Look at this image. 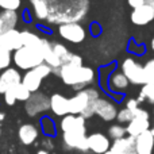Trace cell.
<instances>
[{"label": "cell", "mask_w": 154, "mask_h": 154, "mask_svg": "<svg viewBox=\"0 0 154 154\" xmlns=\"http://www.w3.org/2000/svg\"><path fill=\"white\" fill-rule=\"evenodd\" d=\"M42 56H43V61L46 65L51 68V69H57L60 70V68L62 66L61 61L58 60V57L56 56L53 50L51 42H49L48 39H43V46H42Z\"/></svg>", "instance_id": "cell-19"}, {"label": "cell", "mask_w": 154, "mask_h": 154, "mask_svg": "<svg viewBox=\"0 0 154 154\" xmlns=\"http://www.w3.org/2000/svg\"><path fill=\"white\" fill-rule=\"evenodd\" d=\"M131 22L137 26H145V24H149L150 22L154 20V10L152 7L145 4L143 7L133 10L130 16Z\"/></svg>", "instance_id": "cell-16"}, {"label": "cell", "mask_w": 154, "mask_h": 154, "mask_svg": "<svg viewBox=\"0 0 154 154\" xmlns=\"http://www.w3.org/2000/svg\"><path fill=\"white\" fill-rule=\"evenodd\" d=\"M137 100L139 103L142 101H147L150 104H154V80L149 81L147 84L142 85L141 91H139V96Z\"/></svg>", "instance_id": "cell-24"}, {"label": "cell", "mask_w": 154, "mask_h": 154, "mask_svg": "<svg viewBox=\"0 0 154 154\" xmlns=\"http://www.w3.org/2000/svg\"><path fill=\"white\" fill-rule=\"evenodd\" d=\"M50 109L57 116L64 118L69 115V99H66L60 93H54L50 97Z\"/></svg>", "instance_id": "cell-18"}, {"label": "cell", "mask_w": 154, "mask_h": 154, "mask_svg": "<svg viewBox=\"0 0 154 154\" xmlns=\"http://www.w3.org/2000/svg\"><path fill=\"white\" fill-rule=\"evenodd\" d=\"M116 119L119 120L120 123H130L131 120L134 119V112L133 111H130L128 108H123V109H120V111H118V116H116Z\"/></svg>", "instance_id": "cell-32"}, {"label": "cell", "mask_w": 154, "mask_h": 154, "mask_svg": "<svg viewBox=\"0 0 154 154\" xmlns=\"http://www.w3.org/2000/svg\"><path fill=\"white\" fill-rule=\"evenodd\" d=\"M51 46H53L54 53H56V56L58 57V60L61 61V64L65 65L70 60V57H72L73 53L68 50V48L64 46L62 43H51Z\"/></svg>", "instance_id": "cell-27"}, {"label": "cell", "mask_w": 154, "mask_h": 154, "mask_svg": "<svg viewBox=\"0 0 154 154\" xmlns=\"http://www.w3.org/2000/svg\"><path fill=\"white\" fill-rule=\"evenodd\" d=\"M127 2L133 10H137V8H141L145 5V0H127Z\"/></svg>", "instance_id": "cell-36"}, {"label": "cell", "mask_w": 154, "mask_h": 154, "mask_svg": "<svg viewBox=\"0 0 154 154\" xmlns=\"http://www.w3.org/2000/svg\"><path fill=\"white\" fill-rule=\"evenodd\" d=\"M31 2H34V0H30V3H31Z\"/></svg>", "instance_id": "cell-42"}, {"label": "cell", "mask_w": 154, "mask_h": 154, "mask_svg": "<svg viewBox=\"0 0 154 154\" xmlns=\"http://www.w3.org/2000/svg\"><path fill=\"white\" fill-rule=\"evenodd\" d=\"M49 108H50V99L39 92L31 93L30 99L26 101V112L29 116H35L41 112L48 111Z\"/></svg>", "instance_id": "cell-9"}, {"label": "cell", "mask_w": 154, "mask_h": 154, "mask_svg": "<svg viewBox=\"0 0 154 154\" xmlns=\"http://www.w3.org/2000/svg\"><path fill=\"white\" fill-rule=\"evenodd\" d=\"M18 137L23 145H31V143H34L38 138V128L35 127L34 125L26 123V125L19 127Z\"/></svg>", "instance_id": "cell-22"}, {"label": "cell", "mask_w": 154, "mask_h": 154, "mask_svg": "<svg viewBox=\"0 0 154 154\" xmlns=\"http://www.w3.org/2000/svg\"><path fill=\"white\" fill-rule=\"evenodd\" d=\"M58 34L70 43H81L87 37L85 29L80 23H65L58 26Z\"/></svg>", "instance_id": "cell-8"}, {"label": "cell", "mask_w": 154, "mask_h": 154, "mask_svg": "<svg viewBox=\"0 0 154 154\" xmlns=\"http://www.w3.org/2000/svg\"><path fill=\"white\" fill-rule=\"evenodd\" d=\"M22 82V76L18 69L8 68L0 73V93L4 95L7 91L15 88Z\"/></svg>", "instance_id": "cell-11"}, {"label": "cell", "mask_w": 154, "mask_h": 154, "mask_svg": "<svg viewBox=\"0 0 154 154\" xmlns=\"http://www.w3.org/2000/svg\"><path fill=\"white\" fill-rule=\"evenodd\" d=\"M4 101H5V104L7 106H14V104L16 103V97H15V95H14V91L12 89H10V91H7V92L4 93Z\"/></svg>", "instance_id": "cell-35"}, {"label": "cell", "mask_w": 154, "mask_h": 154, "mask_svg": "<svg viewBox=\"0 0 154 154\" xmlns=\"http://www.w3.org/2000/svg\"><path fill=\"white\" fill-rule=\"evenodd\" d=\"M150 131H152V134H153V135H154V126H153V127H152V128H150Z\"/></svg>", "instance_id": "cell-41"}, {"label": "cell", "mask_w": 154, "mask_h": 154, "mask_svg": "<svg viewBox=\"0 0 154 154\" xmlns=\"http://www.w3.org/2000/svg\"><path fill=\"white\" fill-rule=\"evenodd\" d=\"M41 126H42V131L46 134L48 137H51L56 134V125L50 118L45 116L41 119Z\"/></svg>", "instance_id": "cell-30"}, {"label": "cell", "mask_w": 154, "mask_h": 154, "mask_svg": "<svg viewBox=\"0 0 154 154\" xmlns=\"http://www.w3.org/2000/svg\"><path fill=\"white\" fill-rule=\"evenodd\" d=\"M88 149L95 154H106L111 149L109 138L101 133H93L88 135Z\"/></svg>", "instance_id": "cell-13"}, {"label": "cell", "mask_w": 154, "mask_h": 154, "mask_svg": "<svg viewBox=\"0 0 154 154\" xmlns=\"http://www.w3.org/2000/svg\"><path fill=\"white\" fill-rule=\"evenodd\" d=\"M154 150V135L147 130L135 138V153L137 154H153Z\"/></svg>", "instance_id": "cell-17"}, {"label": "cell", "mask_w": 154, "mask_h": 154, "mask_svg": "<svg viewBox=\"0 0 154 154\" xmlns=\"http://www.w3.org/2000/svg\"><path fill=\"white\" fill-rule=\"evenodd\" d=\"M12 61V56L11 51L5 50V49L0 48V70H5L10 68V64Z\"/></svg>", "instance_id": "cell-31"}, {"label": "cell", "mask_w": 154, "mask_h": 154, "mask_svg": "<svg viewBox=\"0 0 154 154\" xmlns=\"http://www.w3.org/2000/svg\"><path fill=\"white\" fill-rule=\"evenodd\" d=\"M126 134H127L126 127H123V126H120V125H112L111 127L108 128V135H109V138H112L114 141L125 138Z\"/></svg>", "instance_id": "cell-29"}, {"label": "cell", "mask_w": 154, "mask_h": 154, "mask_svg": "<svg viewBox=\"0 0 154 154\" xmlns=\"http://www.w3.org/2000/svg\"><path fill=\"white\" fill-rule=\"evenodd\" d=\"M120 68H122V73L127 77V80L131 84L145 85L149 81H152L146 69H145V65H141L134 58H126L122 62Z\"/></svg>", "instance_id": "cell-5"}, {"label": "cell", "mask_w": 154, "mask_h": 154, "mask_svg": "<svg viewBox=\"0 0 154 154\" xmlns=\"http://www.w3.org/2000/svg\"><path fill=\"white\" fill-rule=\"evenodd\" d=\"M147 130H150V115L146 109L139 107L134 114V119L127 125L126 131L128 137L137 138Z\"/></svg>", "instance_id": "cell-7"}, {"label": "cell", "mask_w": 154, "mask_h": 154, "mask_svg": "<svg viewBox=\"0 0 154 154\" xmlns=\"http://www.w3.org/2000/svg\"><path fill=\"white\" fill-rule=\"evenodd\" d=\"M99 99V92L93 88L79 91L73 97L69 99V114L76 116L80 115L84 119H89L95 115V104Z\"/></svg>", "instance_id": "cell-3"}, {"label": "cell", "mask_w": 154, "mask_h": 154, "mask_svg": "<svg viewBox=\"0 0 154 154\" xmlns=\"http://www.w3.org/2000/svg\"><path fill=\"white\" fill-rule=\"evenodd\" d=\"M51 68L46 64H42L37 66L35 69H31L26 72V75L22 77V84L27 88L31 93H35L41 87V82L43 79H46L51 73Z\"/></svg>", "instance_id": "cell-6"}, {"label": "cell", "mask_w": 154, "mask_h": 154, "mask_svg": "<svg viewBox=\"0 0 154 154\" xmlns=\"http://www.w3.org/2000/svg\"><path fill=\"white\" fill-rule=\"evenodd\" d=\"M12 61L16 65V68L22 70H27V72L45 64L42 51L37 50V49L26 48V46H22L19 50L14 51Z\"/></svg>", "instance_id": "cell-4"}, {"label": "cell", "mask_w": 154, "mask_h": 154, "mask_svg": "<svg viewBox=\"0 0 154 154\" xmlns=\"http://www.w3.org/2000/svg\"><path fill=\"white\" fill-rule=\"evenodd\" d=\"M150 46H152V50L154 51V37L152 39V45ZM145 69H146V72H147V75H149L150 80H154V58L150 60V61H147L146 64H145Z\"/></svg>", "instance_id": "cell-34"}, {"label": "cell", "mask_w": 154, "mask_h": 154, "mask_svg": "<svg viewBox=\"0 0 154 154\" xmlns=\"http://www.w3.org/2000/svg\"><path fill=\"white\" fill-rule=\"evenodd\" d=\"M60 127H61L62 133H87V127H85V119L80 115H66L61 119L60 123Z\"/></svg>", "instance_id": "cell-14"}, {"label": "cell", "mask_w": 154, "mask_h": 154, "mask_svg": "<svg viewBox=\"0 0 154 154\" xmlns=\"http://www.w3.org/2000/svg\"><path fill=\"white\" fill-rule=\"evenodd\" d=\"M31 4H32V8H34V14L37 16V19L48 22L49 10L45 0H34V2H31Z\"/></svg>", "instance_id": "cell-26"}, {"label": "cell", "mask_w": 154, "mask_h": 154, "mask_svg": "<svg viewBox=\"0 0 154 154\" xmlns=\"http://www.w3.org/2000/svg\"><path fill=\"white\" fill-rule=\"evenodd\" d=\"M16 23H18L16 11H3L0 14V37L10 30H15Z\"/></svg>", "instance_id": "cell-20"}, {"label": "cell", "mask_w": 154, "mask_h": 154, "mask_svg": "<svg viewBox=\"0 0 154 154\" xmlns=\"http://www.w3.org/2000/svg\"><path fill=\"white\" fill-rule=\"evenodd\" d=\"M49 10V23L58 26L79 23L88 12L89 0H45Z\"/></svg>", "instance_id": "cell-1"}, {"label": "cell", "mask_w": 154, "mask_h": 154, "mask_svg": "<svg viewBox=\"0 0 154 154\" xmlns=\"http://www.w3.org/2000/svg\"><path fill=\"white\" fill-rule=\"evenodd\" d=\"M20 7V0H0V8L4 11H16Z\"/></svg>", "instance_id": "cell-33"}, {"label": "cell", "mask_w": 154, "mask_h": 154, "mask_svg": "<svg viewBox=\"0 0 154 154\" xmlns=\"http://www.w3.org/2000/svg\"><path fill=\"white\" fill-rule=\"evenodd\" d=\"M58 76L64 81V84L75 88V89L82 91L85 87L92 84L95 80V70L89 66L84 65H72L65 64L60 68Z\"/></svg>", "instance_id": "cell-2"}, {"label": "cell", "mask_w": 154, "mask_h": 154, "mask_svg": "<svg viewBox=\"0 0 154 154\" xmlns=\"http://www.w3.org/2000/svg\"><path fill=\"white\" fill-rule=\"evenodd\" d=\"M62 142L64 146L69 150H79V152H88V137L87 133H62Z\"/></svg>", "instance_id": "cell-10"}, {"label": "cell", "mask_w": 154, "mask_h": 154, "mask_svg": "<svg viewBox=\"0 0 154 154\" xmlns=\"http://www.w3.org/2000/svg\"><path fill=\"white\" fill-rule=\"evenodd\" d=\"M145 4L149 5V7H152L154 10V0H145Z\"/></svg>", "instance_id": "cell-37"}, {"label": "cell", "mask_w": 154, "mask_h": 154, "mask_svg": "<svg viewBox=\"0 0 154 154\" xmlns=\"http://www.w3.org/2000/svg\"><path fill=\"white\" fill-rule=\"evenodd\" d=\"M4 119V114H2V112H0V120H3Z\"/></svg>", "instance_id": "cell-40"}, {"label": "cell", "mask_w": 154, "mask_h": 154, "mask_svg": "<svg viewBox=\"0 0 154 154\" xmlns=\"http://www.w3.org/2000/svg\"><path fill=\"white\" fill-rule=\"evenodd\" d=\"M95 115H97L100 119L106 120V122H111V120L116 119L118 116L116 106L112 101L100 97L95 104Z\"/></svg>", "instance_id": "cell-12"}, {"label": "cell", "mask_w": 154, "mask_h": 154, "mask_svg": "<svg viewBox=\"0 0 154 154\" xmlns=\"http://www.w3.org/2000/svg\"><path fill=\"white\" fill-rule=\"evenodd\" d=\"M130 81L127 80V77L123 75L122 72H116L111 76L109 79V87L114 91H123L128 87Z\"/></svg>", "instance_id": "cell-25"}, {"label": "cell", "mask_w": 154, "mask_h": 154, "mask_svg": "<svg viewBox=\"0 0 154 154\" xmlns=\"http://www.w3.org/2000/svg\"><path fill=\"white\" fill-rule=\"evenodd\" d=\"M23 46L22 34L18 30H10L0 37V48L8 51H16Z\"/></svg>", "instance_id": "cell-15"}, {"label": "cell", "mask_w": 154, "mask_h": 154, "mask_svg": "<svg viewBox=\"0 0 154 154\" xmlns=\"http://www.w3.org/2000/svg\"><path fill=\"white\" fill-rule=\"evenodd\" d=\"M37 154H49V152H48V150H43V149H42V150H39V152H38Z\"/></svg>", "instance_id": "cell-38"}, {"label": "cell", "mask_w": 154, "mask_h": 154, "mask_svg": "<svg viewBox=\"0 0 154 154\" xmlns=\"http://www.w3.org/2000/svg\"><path fill=\"white\" fill-rule=\"evenodd\" d=\"M12 91H14V95H15L16 100L27 101L30 99V96H31V92H30V91L27 89V88L24 87L22 82L19 85H16L15 88H12Z\"/></svg>", "instance_id": "cell-28"}, {"label": "cell", "mask_w": 154, "mask_h": 154, "mask_svg": "<svg viewBox=\"0 0 154 154\" xmlns=\"http://www.w3.org/2000/svg\"><path fill=\"white\" fill-rule=\"evenodd\" d=\"M111 150L119 154H130L135 152V138L127 135L122 139H116V141L112 142Z\"/></svg>", "instance_id": "cell-21"}, {"label": "cell", "mask_w": 154, "mask_h": 154, "mask_svg": "<svg viewBox=\"0 0 154 154\" xmlns=\"http://www.w3.org/2000/svg\"><path fill=\"white\" fill-rule=\"evenodd\" d=\"M22 34V42H23V46L26 48H31V49H37V50L42 51V46H43V39L45 38H41L39 35L34 34L31 31H20Z\"/></svg>", "instance_id": "cell-23"}, {"label": "cell", "mask_w": 154, "mask_h": 154, "mask_svg": "<svg viewBox=\"0 0 154 154\" xmlns=\"http://www.w3.org/2000/svg\"><path fill=\"white\" fill-rule=\"evenodd\" d=\"M106 154H119V153H116V152H114V150H111V149H109V150H108V152H107Z\"/></svg>", "instance_id": "cell-39"}]
</instances>
